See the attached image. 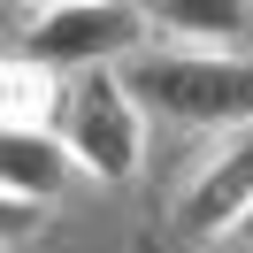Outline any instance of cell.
<instances>
[{
    "instance_id": "3",
    "label": "cell",
    "mask_w": 253,
    "mask_h": 253,
    "mask_svg": "<svg viewBox=\"0 0 253 253\" xmlns=\"http://www.w3.org/2000/svg\"><path fill=\"white\" fill-rule=\"evenodd\" d=\"M62 146H69V161H77V176H92V184H130V176H138V161H146V108L123 84V69L69 77Z\"/></svg>"
},
{
    "instance_id": "5",
    "label": "cell",
    "mask_w": 253,
    "mask_h": 253,
    "mask_svg": "<svg viewBox=\"0 0 253 253\" xmlns=\"http://www.w3.org/2000/svg\"><path fill=\"white\" fill-rule=\"evenodd\" d=\"M77 176L62 130H31V138H8L0 130V200L8 207H54Z\"/></svg>"
},
{
    "instance_id": "4",
    "label": "cell",
    "mask_w": 253,
    "mask_h": 253,
    "mask_svg": "<svg viewBox=\"0 0 253 253\" xmlns=\"http://www.w3.org/2000/svg\"><path fill=\"white\" fill-rule=\"evenodd\" d=\"M246 215H253V130H230L192 169V184L176 192V230L184 238H230Z\"/></svg>"
},
{
    "instance_id": "6",
    "label": "cell",
    "mask_w": 253,
    "mask_h": 253,
    "mask_svg": "<svg viewBox=\"0 0 253 253\" xmlns=\"http://www.w3.org/2000/svg\"><path fill=\"white\" fill-rule=\"evenodd\" d=\"M154 39H169L176 54H238L253 31L246 0H154Z\"/></svg>"
},
{
    "instance_id": "1",
    "label": "cell",
    "mask_w": 253,
    "mask_h": 253,
    "mask_svg": "<svg viewBox=\"0 0 253 253\" xmlns=\"http://www.w3.org/2000/svg\"><path fill=\"white\" fill-rule=\"evenodd\" d=\"M123 84L138 92L146 115L161 123H184V130H253V54H138L123 69Z\"/></svg>"
},
{
    "instance_id": "7",
    "label": "cell",
    "mask_w": 253,
    "mask_h": 253,
    "mask_svg": "<svg viewBox=\"0 0 253 253\" xmlns=\"http://www.w3.org/2000/svg\"><path fill=\"white\" fill-rule=\"evenodd\" d=\"M62 115H69V77L8 54V69H0V130L31 138V130H62Z\"/></svg>"
},
{
    "instance_id": "2",
    "label": "cell",
    "mask_w": 253,
    "mask_h": 253,
    "mask_svg": "<svg viewBox=\"0 0 253 253\" xmlns=\"http://www.w3.org/2000/svg\"><path fill=\"white\" fill-rule=\"evenodd\" d=\"M146 39H154V16L130 8V0H54V8H16V54L54 77H92V69L138 62Z\"/></svg>"
}]
</instances>
